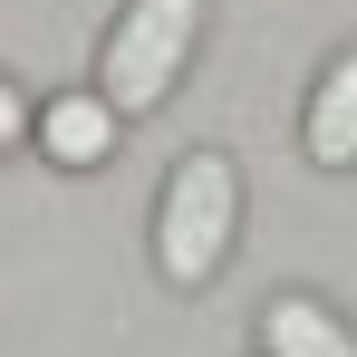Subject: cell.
<instances>
[{
    "instance_id": "1",
    "label": "cell",
    "mask_w": 357,
    "mask_h": 357,
    "mask_svg": "<svg viewBox=\"0 0 357 357\" xmlns=\"http://www.w3.org/2000/svg\"><path fill=\"white\" fill-rule=\"evenodd\" d=\"M232 241H241V174L222 145H193L155 193V271L174 290H213L232 271Z\"/></svg>"
},
{
    "instance_id": "2",
    "label": "cell",
    "mask_w": 357,
    "mask_h": 357,
    "mask_svg": "<svg viewBox=\"0 0 357 357\" xmlns=\"http://www.w3.org/2000/svg\"><path fill=\"white\" fill-rule=\"evenodd\" d=\"M193 39H203V0H126L116 29H107V49H97V97H107V116L116 126L155 116V107L174 97Z\"/></svg>"
},
{
    "instance_id": "3",
    "label": "cell",
    "mask_w": 357,
    "mask_h": 357,
    "mask_svg": "<svg viewBox=\"0 0 357 357\" xmlns=\"http://www.w3.org/2000/svg\"><path fill=\"white\" fill-rule=\"evenodd\" d=\"M299 145H309L319 174H357V49H338L319 68V87L299 107Z\"/></svg>"
},
{
    "instance_id": "4",
    "label": "cell",
    "mask_w": 357,
    "mask_h": 357,
    "mask_svg": "<svg viewBox=\"0 0 357 357\" xmlns=\"http://www.w3.org/2000/svg\"><path fill=\"white\" fill-rule=\"evenodd\" d=\"M29 135H39V155H49V165H68V174H97V165L116 155V135H126V126L107 116V97H97V87H77V97H49V107L29 116Z\"/></svg>"
},
{
    "instance_id": "5",
    "label": "cell",
    "mask_w": 357,
    "mask_h": 357,
    "mask_svg": "<svg viewBox=\"0 0 357 357\" xmlns=\"http://www.w3.org/2000/svg\"><path fill=\"white\" fill-rule=\"evenodd\" d=\"M261 357H357V328L319 290H280L261 299Z\"/></svg>"
},
{
    "instance_id": "6",
    "label": "cell",
    "mask_w": 357,
    "mask_h": 357,
    "mask_svg": "<svg viewBox=\"0 0 357 357\" xmlns=\"http://www.w3.org/2000/svg\"><path fill=\"white\" fill-rule=\"evenodd\" d=\"M20 135H29V97H20V87H10V77H0V155H10V145H20Z\"/></svg>"
}]
</instances>
